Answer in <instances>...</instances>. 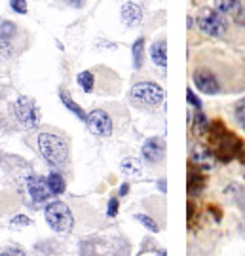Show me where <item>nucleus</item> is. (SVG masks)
<instances>
[{"label":"nucleus","instance_id":"22","mask_svg":"<svg viewBox=\"0 0 245 256\" xmlns=\"http://www.w3.org/2000/svg\"><path fill=\"white\" fill-rule=\"evenodd\" d=\"M135 220L137 222H141V224H143V226H145L146 230H150V232H158V224H156L154 220L150 218V216H146V214H135Z\"/></svg>","mask_w":245,"mask_h":256},{"label":"nucleus","instance_id":"10","mask_svg":"<svg viewBox=\"0 0 245 256\" xmlns=\"http://www.w3.org/2000/svg\"><path fill=\"white\" fill-rule=\"evenodd\" d=\"M192 80H194V86H196L201 93H205V95H215V93H218V90H220L215 74L211 72V70H205V68L196 70L194 76H192Z\"/></svg>","mask_w":245,"mask_h":256},{"label":"nucleus","instance_id":"28","mask_svg":"<svg viewBox=\"0 0 245 256\" xmlns=\"http://www.w3.org/2000/svg\"><path fill=\"white\" fill-rule=\"evenodd\" d=\"M186 101H188V104H190V106H194V108L201 110V101L198 99V97H196V93L192 92L190 88L186 90Z\"/></svg>","mask_w":245,"mask_h":256},{"label":"nucleus","instance_id":"33","mask_svg":"<svg viewBox=\"0 0 245 256\" xmlns=\"http://www.w3.org/2000/svg\"><path fill=\"white\" fill-rule=\"evenodd\" d=\"M158 186H160V190H162V192H165V182H163V180H160Z\"/></svg>","mask_w":245,"mask_h":256},{"label":"nucleus","instance_id":"13","mask_svg":"<svg viewBox=\"0 0 245 256\" xmlns=\"http://www.w3.org/2000/svg\"><path fill=\"white\" fill-rule=\"evenodd\" d=\"M150 59L154 64L165 68V64H167V44H165V40H158L150 46Z\"/></svg>","mask_w":245,"mask_h":256},{"label":"nucleus","instance_id":"7","mask_svg":"<svg viewBox=\"0 0 245 256\" xmlns=\"http://www.w3.org/2000/svg\"><path fill=\"white\" fill-rule=\"evenodd\" d=\"M84 124L90 129L91 135H95V137H110L112 135V118L109 116L107 110L95 108L88 112V118Z\"/></svg>","mask_w":245,"mask_h":256},{"label":"nucleus","instance_id":"3","mask_svg":"<svg viewBox=\"0 0 245 256\" xmlns=\"http://www.w3.org/2000/svg\"><path fill=\"white\" fill-rule=\"evenodd\" d=\"M165 99V92L156 82H139L129 90V101L141 108H156Z\"/></svg>","mask_w":245,"mask_h":256},{"label":"nucleus","instance_id":"4","mask_svg":"<svg viewBox=\"0 0 245 256\" xmlns=\"http://www.w3.org/2000/svg\"><path fill=\"white\" fill-rule=\"evenodd\" d=\"M44 216L48 226L54 230L55 234H69L74 226L73 212L69 209V205L63 202H52L46 205Z\"/></svg>","mask_w":245,"mask_h":256},{"label":"nucleus","instance_id":"12","mask_svg":"<svg viewBox=\"0 0 245 256\" xmlns=\"http://www.w3.org/2000/svg\"><path fill=\"white\" fill-rule=\"evenodd\" d=\"M215 160L217 158L213 154V150H209L205 146H196L192 150V162L198 165V167H211Z\"/></svg>","mask_w":245,"mask_h":256},{"label":"nucleus","instance_id":"16","mask_svg":"<svg viewBox=\"0 0 245 256\" xmlns=\"http://www.w3.org/2000/svg\"><path fill=\"white\" fill-rule=\"evenodd\" d=\"M46 182H48V188H50V192L54 194V196L63 194L65 188H67L63 174H59V173H50L48 176H46Z\"/></svg>","mask_w":245,"mask_h":256},{"label":"nucleus","instance_id":"29","mask_svg":"<svg viewBox=\"0 0 245 256\" xmlns=\"http://www.w3.org/2000/svg\"><path fill=\"white\" fill-rule=\"evenodd\" d=\"M234 21H236L239 27H245V4L239 8V12H237L236 16H234Z\"/></svg>","mask_w":245,"mask_h":256},{"label":"nucleus","instance_id":"8","mask_svg":"<svg viewBox=\"0 0 245 256\" xmlns=\"http://www.w3.org/2000/svg\"><path fill=\"white\" fill-rule=\"evenodd\" d=\"M27 192L35 203H44L54 196V194L50 192V188H48L46 178L40 176V174H31L27 178Z\"/></svg>","mask_w":245,"mask_h":256},{"label":"nucleus","instance_id":"30","mask_svg":"<svg viewBox=\"0 0 245 256\" xmlns=\"http://www.w3.org/2000/svg\"><path fill=\"white\" fill-rule=\"evenodd\" d=\"M0 256H25V254H23V250H19V248H8V250H4Z\"/></svg>","mask_w":245,"mask_h":256},{"label":"nucleus","instance_id":"11","mask_svg":"<svg viewBox=\"0 0 245 256\" xmlns=\"http://www.w3.org/2000/svg\"><path fill=\"white\" fill-rule=\"evenodd\" d=\"M122 21L127 27H135L143 21V8L135 2H126L122 6Z\"/></svg>","mask_w":245,"mask_h":256},{"label":"nucleus","instance_id":"23","mask_svg":"<svg viewBox=\"0 0 245 256\" xmlns=\"http://www.w3.org/2000/svg\"><path fill=\"white\" fill-rule=\"evenodd\" d=\"M10 8L14 10L16 14H19V16H25L27 14V0H10Z\"/></svg>","mask_w":245,"mask_h":256},{"label":"nucleus","instance_id":"20","mask_svg":"<svg viewBox=\"0 0 245 256\" xmlns=\"http://www.w3.org/2000/svg\"><path fill=\"white\" fill-rule=\"evenodd\" d=\"M76 82H78V86L82 88L84 93H91L93 88H95V74L91 72V70H82V72L76 76Z\"/></svg>","mask_w":245,"mask_h":256},{"label":"nucleus","instance_id":"21","mask_svg":"<svg viewBox=\"0 0 245 256\" xmlns=\"http://www.w3.org/2000/svg\"><path fill=\"white\" fill-rule=\"evenodd\" d=\"M16 34H18L16 23H12L8 19H0V42H10Z\"/></svg>","mask_w":245,"mask_h":256},{"label":"nucleus","instance_id":"31","mask_svg":"<svg viewBox=\"0 0 245 256\" xmlns=\"http://www.w3.org/2000/svg\"><path fill=\"white\" fill-rule=\"evenodd\" d=\"M65 2H67L69 6H73V8H82L86 0H65Z\"/></svg>","mask_w":245,"mask_h":256},{"label":"nucleus","instance_id":"25","mask_svg":"<svg viewBox=\"0 0 245 256\" xmlns=\"http://www.w3.org/2000/svg\"><path fill=\"white\" fill-rule=\"evenodd\" d=\"M118 198H110L109 200V205H107V216H110V218H114L116 214H118Z\"/></svg>","mask_w":245,"mask_h":256},{"label":"nucleus","instance_id":"27","mask_svg":"<svg viewBox=\"0 0 245 256\" xmlns=\"http://www.w3.org/2000/svg\"><path fill=\"white\" fill-rule=\"evenodd\" d=\"M236 120L245 128V97L236 104Z\"/></svg>","mask_w":245,"mask_h":256},{"label":"nucleus","instance_id":"32","mask_svg":"<svg viewBox=\"0 0 245 256\" xmlns=\"http://www.w3.org/2000/svg\"><path fill=\"white\" fill-rule=\"evenodd\" d=\"M120 196H122V198H124V196H127V194H129V184L127 182H124L122 184V186H120Z\"/></svg>","mask_w":245,"mask_h":256},{"label":"nucleus","instance_id":"15","mask_svg":"<svg viewBox=\"0 0 245 256\" xmlns=\"http://www.w3.org/2000/svg\"><path fill=\"white\" fill-rule=\"evenodd\" d=\"M59 99H61V102H63V106H67V108L71 110L76 118L82 120V122H86V118H88V112H84V108H82L80 104H76V102H74V99L69 95V92L61 90V92H59Z\"/></svg>","mask_w":245,"mask_h":256},{"label":"nucleus","instance_id":"5","mask_svg":"<svg viewBox=\"0 0 245 256\" xmlns=\"http://www.w3.org/2000/svg\"><path fill=\"white\" fill-rule=\"evenodd\" d=\"M12 114H14V120L23 129H35L40 124V112H38L37 102H35V99L25 97V95H21L14 101Z\"/></svg>","mask_w":245,"mask_h":256},{"label":"nucleus","instance_id":"9","mask_svg":"<svg viewBox=\"0 0 245 256\" xmlns=\"http://www.w3.org/2000/svg\"><path fill=\"white\" fill-rule=\"evenodd\" d=\"M141 154L148 164H158L162 162L165 156V142L160 137H150L145 140V144L141 148Z\"/></svg>","mask_w":245,"mask_h":256},{"label":"nucleus","instance_id":"26","mask_svg":"<svg viewBox=\"0 0 245 256\" xmlns=\"http://www.w3.org/2000/svg\"><path fill=\"white\" fill-rule=\"evenodd\" d=\"M12 226L14 228H25V226H31V218L25 216V214H18L12 218Z\"/></svg>","mask_w":245,"mask_h":256},{"label":"nucleus","instance_id":"19","mask_svg":"<svg viewBox=\"0 0 245 256\" xmlns=\"http://www.w3.org/2000/svg\"><path fill=\"white\" fill-rule=\"evenodd\" d=\"M203 176L200 174V171H194L190 167V171H188V194L190 196H196V194H200L203 190Z\"/></svg>","mask_w":245,"mask_h":256},{"label":"nucleus","instance_id":"6","mask_svg":"<svg viewBox=\"0 0 245 256\" xmlns=\"http://www.w3.org/2000/svg\"><path fill=\"white\" fill-rule=\"evenodd\" d=\"M198 28L201 32H205L207 36H222L226 32V21L222 18V14H218L215 8H203L200 10L198 18H196Z\"/></svg>","mask_w":245,"mask_h":256},{"label":"nucleus","instance_id":"1","mask_svg":"<svg viewBox=\"0 0 245 256\" xmlns=\"http://www.w3.org/2000/svg\"><path fill=\"white\" fill-rule=\"evenodd\" d=\"M209 135H211V146H213V154L220 162H230L237 158L239 150H241V140L228 131L220 122H215L211 129H209Z\"/></svg>","mask_w":245,"mask_h":256},{"label":"nucleus","instance_id":"14","mask_svg":"<svg viewBox=\"0 0 245 256\" xmlns=\"http://www.w3.org/2000/svg\"><path fill=\"white\" fill-rule=\"evenodd\" d=\"M213 8L222 16H236L241 8V0H213Z\"/></svg>","mask_w":245,"mask_h":256},{"label":"nucleus","instance_id":"17","mask_svg":"<svg viewBox=\"0 0 245 256\" xmlns=\"http://www.w3.org/2000/svg\"><path fill=\"white\" fill-rule=\"evenodd\" d=\"M131 54H133V68L139 70V68L143 66V61H145V38L139 36L135 42H133Z\"/></svg>","mask_w":245,"mask_h":256},{"label":"nucleus","instance_id":"24","mask_svg":"<svg viewBox=\"0 0 245 256\" xmlns=\"http://www.w3.org/2000/svg\"><path fill=\"white\" fill-rule=\"evenodd\" d=\"M194 124H196V129L198 131H207L209 129V124H207V118H205V114L198 110V114L194 116Z\"/></svg>","mask_w":245,"mask_h":256},{"label":"nucleus","instance_id":"18","mask_svg":"<svg viewBox=\"0 0 245 256\" xmlns=\"http://www.w3.org/2000/svg\"><path fill=\"white\" fill-rule=\"evenodd\" d=\"M120 169L126 176H139L143 167H141V162L137 158H126L122 164H120Z\"/></svg>","mask_w":245,"mask_h":256},{"label":"nucleus","instance_id":"2","mask_svg":"<svg viewBox=\"0 0 245 256\" xmlns=\"http://www.w3.org/2000/svg\"><path fill=\"white\" fill-rule=\"evenodd\" d=\"M38 152L52 167H63L69 162V142L63 137L44 131L37 138Z\"/></svg>","mask_w":245,"mask_h":256}]
</instances>
